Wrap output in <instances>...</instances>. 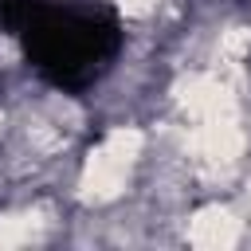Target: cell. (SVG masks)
<instances>
[{
    "instance_id": "6da1fadb",
    "label": "cell",
    "mask_w": 251,
    "mask_h": 251,
    "mask_svg": "<svg viewBox=\"0 0 251 251\" xmlns=\"http://www.w3.org/2000/svg\"><path fill=\"white\" fill-rule=\"evenodd\" d=\"M141 153V133L133 126H118L110 129L86 157L82 165V180H78V196L90 200V204H110L122 196L129 173H133V161Z\"/></svg>"
},
{
    "instance_id": "7a4b0ae2",
    "label": "cell",
    "mask_w": 251,
    "mask_h": 251,
    "mask_svg": "<svg viewBox=\"0 0 251 251\" xmlns=\"http://www.w3.org/2000/svg\"><path fill=\"white\" fill-rule=\"evenodd\" d=\"M243 157V129L239 114H220L204 118L192 126V161L208 176H227Z\"/></svg>"
},
{
    "instance_id": "3957f363",
    "label": "cell",
    "mask_w": 251,
    "mask_h": 251,
    "mask_svg": "<svg viewBox=\"0 0 251 251\" xmlns=\"http://www.w3.org/2000/svg\"><path fill=\"white\" fill-rule=\"evenodd\" d=\"M176 106L192 118H220V114H235V94L220 75H188L176 82Z\"/></svg>"
},
{
    "instance_id": "277c9868",
    "label": "cell",
    "mask_w": 251,
    "mask_h": 251,
    "mask_svg": "<svg viewBox=\"0 0 251 251\" xmlns=\"http://www.w3.org/2000/svg\"><path fill=\"white\" fill-rule=\"evenodd\" d=\"M239 235H243V220L231 208H220V204L200 208L188 224V243L204 247V251H227V247L239 243Z\"/></svg>"
},
{
    "instance_id": "5b68a950",
    "label": "cell",
    "mask_w": 251,
    "mask_h": 251,
    "mask_svg": "<svg viewBox=\"0 0 251 251\" xmlns=\"http://www.w3.org/2000/svg\"><path fill=\"white\" fill-rule=\"evenodd\" d=\"M47 220L39 212H16V216H0V247H24L35 243L43 235Z\"/></svg>"
},
{
    "instance_id": "8992f818",
    "label": "cell",
    "mask_w": 251,
    "mask_h": 251,
    "mask_svg": "<svg viewBox=\"0 0 251 251\" xmlns=\"http://www.w3.org/2000/svg\"><path fill=\"white\" fill-rule=\"evenodd\" d=\"M157 8V0H122V12L129 16V20H141V16H149Z\"/></svg>"
}]
</instances>
